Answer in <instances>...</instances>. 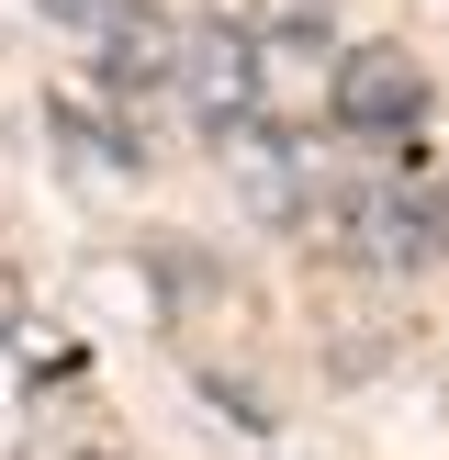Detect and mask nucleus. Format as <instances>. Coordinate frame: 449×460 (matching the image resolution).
Segmentation results:
<instances>
[{"label":"nucleus","instance_id":"obj_1","mask_svg":"<svg viewBox=\"0 0 449 460\" xmlns=\"http://www.w3.org/2000/svg\"><path fill=\"white\" fill-rule=\"evenodd\" d=\"M314 225H326L348 259H371V270H416L427 247L449 236V202L416 191V180H359V191H326V202H314Z\"/></svg>","mask_w":449,"mask_h":460},{"label":"nucleus","instance_id":"obj_2","mask_svg":"<svg viewBox=\"0 0 449 460\" xmlns=\"http://www.w3.org/2000/svg\"><path fill=\"white\" fill-rule=\"evenodd\" d=\"M326 112H337V135H359V146H404L416 112H427V79H416V57H393V45H348V57L326 67Z\"/></svg>","mask_w":449,"mask_h":460},{"label":"nucleus","instance_id":"obj_3","mask_svg":"<svg viewBox=\"0 0 449 460\" xmlns=\"http://www.w3.org/2000/svg\"><path fill=\"white\" fill-rule=\"evenodd\" d=\"M180 90L202 135H259V22H202L180 34Z\"/></svg>","mask_w":449,"mask_h":460},{"label":"nucleus","instance_id":"obj_4","mask_svg":"<svg viewBox=\"0 0 449 460\" xmlns=\"http://www.w3.org/2000/svg\"><path fill=\"white\" fill-rule=\"evenodd\" d=\"M45 12H57V22H112L124 0H45Z\"/></svg>","mask_w":449,"mask_h":460},{"label":"nucleus","instance_id":"obj_5","mask_svg":"<svg viewBox=\"0 0 449 460\" xmlns=\"http://www.w3.org/2000/svg\"><path fill=\"white\" fill-rule=\"evenodd\" d=\"M438 202H449V180H438Z\"/></svg>","mask_w":449,"mask_h":460}]
</instances>
